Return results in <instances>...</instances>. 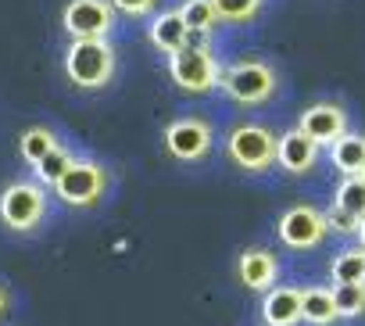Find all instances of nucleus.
I'll list each match as a JSON object with an SVG mask.
<instances>
[{
  "label": "nucleus",
  "mask_w": 365,
  "mask_h": 326,
  "mask_svg": "<svg viewBox=\"0 0 365 326\" xmlns=\"http://www.w3.org/2000/svg\"><path fill=\"white\" fill-rule=\"evenodd\" d=\"M47 219V187L36 180H19L0 190V223L11 233H33Z\"/></svg>",
  "instance_id": "nucleus-7"
},
{
  "label": "nucleus",
  "mask_w": 365,
  "mask_h": 326,
  "mask_svg": "<svg viewBox=\"0 0 365 326\" xmlns=\"http://www.w3.org/2000/svg\"><path fill=\"white\" fill-rule=\"evenodd\" d=\"M8 312H11V294H8V287L0 283V322L8 319Z\"/></svg>",
  "instance_id": "nucleus-26"
},
{
  "label": "nucleus",
  "mask_w": 365,
  "mask_h": 326,
  "mask_svg": "<svg viewBox=\"0 0 365 326\" xmlns=\"http://www.w3.org/2000/svg\"><path fill=\"white\" fill-rule=\"evenodd\" d=\"M333 301H336V315L340 319H347V322L365 319V283H358V287H333Z\"/></svg>",
  "instance_id": "nucleus-23"
},
{
  "label": "nucleus",
  "mask_w": 365,
  "mask_h": 326,
  "mask_svg": "<svg viewBox=\"0 0 365 326\" xmlns=\"http://www.w3.org/2000/svg\"><path fill=\"white\" fill-rule=\"evenodd\" d=\"M276 143H279V133L265 122H237V126H230V133L222 140L230 165H237L240 173H251V176L276 169Z\"/></svg>",
  "instance_id": "nucleus-2"
},
{
  "label": "nucleus",
  "mask_w": 365,
  "mask_h": 326,
  "mask_svg": "<svg viewBox=\"0 0 365 326\" xmlns=\"http://www.w3.org/2000/svg\"><path fill=\"white\" fill-rule=\"evenodd\" d=\"M258 312L265 326H301V287L276 283L272 290L262 294Z\"/></svg>",
  "instance_id": "nucleus-13"
},
{
  "label": "nucleus",
  "mask_w": 365,
  "mask_h": 326,
  "mask_svg": "<svg viewBox=\"0 0 365 326\" xmlns=\"http://www.w3.org/2000/svg\"><path fill=\"white\" fill-rule=\"evenodd\" d=\"M212 8L226 26H251L265 11V0H212Z\"/></svg>",
  "instance_id": "nucleus-22"
},
{
  "label": "nucleus",
  "mask_w": 365,
  "mask_h": 326,
  "mask_svg": "<svg viewBox=\"0 0 365 326\" xmlns=\"http://www.w3.org/2000/svg\"><path fill=\"white\" fill-rule=\"evenodd\" d=\"M276 237L287 251H319L329 237L326 212L315 205H290L276 219Z\"/></svg>",
  "instance_id": "nucleus-8"
},
{
  "label": "nucleus",
  "mask_w": 365,
  "mask_h": 326,
  "mask_svg": "<svg viewBox=\"0 0 365 326\" xmlns=\"http://www.w3.org/2000/svg\"><path fill=\"white\" fill-rule=\"evenodd\" d=\"M72 161H76V151H72L68 143H58L47 158H40L36 165H33V180H36L40 187H54V183L68 173Z\"/></svg>",
  "instance_id": "nucleus-20"
},
{
  "label": "nucleus",
  "mask_w": 365,
  "mask_h": 326,
  "mask_svg": "<svg viewBox=\"0 0 365 326\" xmlns=\"http://www.w3.org/2000/svg\"><path fill=\"white\" fill-rule=\"evenodd\" d=\"M297 129L304 136H312L319 147H329L336 136H344L351 129V115L340 101H315L297 115Z\"/></svg>",
  "instance_id": "nucleus-10"
},
{
  "label": "nucleus",
  "mask_w": 365,
  "mask_h": 326,
  "mask_svg": "<svg viewBox=\"0 0 365 326\" xmlns=\"http://www.w3.org/2000/svg\"><path fill=\"white\" fill-rule=\"evenodd\" d=\"M179 15L187 22V29L194 33V44H205V36H212L215 26H222L212 0H187V4H179Z\"/></svg>",
  "instance_id": "nucleus-19"
},
{
  "label": "nucleus",
  "mask_w": 365,
  "mask_h": 326,
  "mask_svg": "<svg viewBox=\"0 0 365 326\" xmlns=\"http://www.w3.org/2000/svg\"><path fill=\"white\" fill-rule=\"evenodd\" d=\"M111 8L125 19H150L154 8H158V0H111Z\"/></svg>",
  "instance_id": "nucleus-25"
},
{
  "label": "nucleus",
  "mask_w": 365,
  "mask_h": 326,
  "mask_svg": "<svg viewBox=\"0 0 365 326\" xmlns=\"http://www.w3.org/2000/svg\"><path fill=\"white\" fill-rule=\"evenodd\" d=\"M329 283L333 287H358V283H365V248L361 244H347V248H340L333 255Z\"/></svg>",
  "instance_id": "nucleus-17"
},
{
  "label": "nucleus",
  "mask_w": 365,
  "mask_h": 326,
  "mask_svg": "<svg viewBox=\"0 0 365 326\" xmlns=\"http://www.w3.org/2000/svg\"><path fill=\"white\" fill-rule=\"evenodd\" d=\"M279 272H283V265H279L276 251H269V248H247L237 258V280L255 294L272 290L279 283Z\"/></svg>",
  "instance_id": "nucleus-12"
},
{
  "label": "nucleus",
  "mask_w": 365,
  "mask_h": 326,
  "mask_svg": "<svg viewBox=\"0 0 365 326\" xmlns=\"http://www.w3.org/2000/svg\"><path fill=\"white\" fill-rule=\"evenodd\" d=\"M326 154H329V165L340 176H365V133L347 129L344 136H336L326 147Z\"/></svg>",
  "instance_id": "nucleus-15"
},
{
  "label": "nucleus",
  "mask_w": 365,
  "mask_h": 326,
  "mask_svg": "<svg viewBox=\"0 0 365 326\" xmlns=\"http://www.w3.org/2000/svg\"><path fill=\"white\" fill-rule=\"evenodd\" d=\"M161 143L168 158L182 161V165H197L215 147V129L205 115H175L161 129Z\"/></svg>",
  "instance_id": "nucleus-6"
},
{
  "label": "nucleus",
  "mask_w": 365,
  "mask_h": 326,
  "mask_svg": "<svg viewBox=\"0 0 365 326\" xmlns=\"http://www.w3.org/2000/svg\"><path fill=\"white\" fill-rule=\"evenodd\" d=\"M118 22L111 0H68L61 11V26L72 40H108Z\"/></svg>",
  "instance_id": "nucleus-9"
},
{
  "label": "nucleus",
  "mask_w": 365,
  "mask_h": 326,
  "mask_svg": "<svg viewBox=\"0 0 365 326\" xmlns=\"http://www.w3.org/2000/svg\"><path fill=\"white\" fill-rule=\"evenodd\" d=\"M147 40L158 51L172 54V51H182L187 44H194V33L187 29V22H182L179 8H168V11H158V15L147 19Z\"/></svg>",
  "instance_id": "nucleus-14"
},
{
  "label": "nucleus",
  "mask_w": 365,
  "mask_h": 326,
  "mask_svg": "<svg viewBox=\"0 0 365 326\" xmlns=\"http://www.w3.org/2000/svg\"><path fill=\"white\" fill-rule=\"evenodd\" d=\"M322 161V147L304 136L297 126L279 133V143H276V169H283L287 176H312Z\"/></svg>",
  "instance_id": "nucleus-11"
},
{
  "label": "nucleus",
  "mask_w": 365,
  "mask_h": 326,
  "mask_svg": "<svg viewBox=\"0 0 365 326\" xmlns=\"http://www.w3.org/2000/svg\"><path fill=\"white\" fill-rule=\"evenodd\" d=\"M301 322L304 326H336V301H333V287H304L301 290Z\"/></svg>",
  "instance_id": "nucleus-16"
},
{
  "label": "nucleus",
  "mask_w": 365,
  "mask_h": 326,
  "mask_svg": "<svg viewBox=\"0 0 365 326\" xmlns=\"http://www.w3.org/2000/svg\"><path fill=\"white\" fill-rule=\"evenodd\" d=\"M326 226H329V237H333V233H336V237H354V233H358V219L347 215V212H340L336 205L326 208Z\"/></svg>",
  "instance_id": "nucleus-24"
},
{
  "label": "nucleus",
  "mask_w": 365,
  "mask_h": 326,
  "mask_svg": "<svg viewBox=\"0 0 365 326\" xmlns=\"http://www.w3.org/2000/svg\"><path fill=\"white\" fill-rule=\"evenodd\" d=\"M219 90L240 108H262L279 93V72L265 58H237L222 65Z\"/></svg>",
  "instance_id": "nucleus-1"
},
{
  "label": "nucleus",
  "mask_w": 365,
  "mask_h": 326,
  "mask_svg": "<svg viewBox=\"0 0 365 326\" xmlns=\"http://www.w3.org/2000/svg\"><path fill=\"white\" fill-rule=\"evenodd\" d=\"M340 212L354 215L358 223L365 219V176H340V183L333 187V201Z\"/></svg>",
  "instance_id": "nucleus-21"
},
{
  "label": "nucleus",
  "mask_w": 365,
  "mask_h": 326,
  "mask_svg": "<svg viewBox=\"0 0 365 326\" xmlns=\"http://www.w3.org/2000/svg\"><path fill=\"white\" fill-rule=\"evenodd\" d=\"M354 240H358V244H361V248H365V219H361V223H358V233H354Z\"/></svg>",
  "instance_id": "nucleus-27"
},
{
  "label": "nucleus",
  "mask_w": 365,
  "mask_h": 326,
  "mask_svg": "<svg viewBox=\"0 0 365 326\" xmlns=\"http://www.w3.org/2000/svg\"><path fill=\"white\" fill-rule=\"evenodd\" d=\"M118 72V54L111 40H72L65 51V76L76 90H104Z\"/></svg>",
  "instance_id": "nucleus-4"
},
{
  "label": "nucleus",
  "mask_w": 365,
  "mask_h": 326,
  "mask_svg": "<svg viewBox=\"0 0 365 326\" xmlns=\"http://www.w3.org/2000/svg\"><path fill=\"white\" fill-rule=\"evenodd\" d=\"M58 143H61V136H58L54 126H29V129L19 133V154H22V161L29 169L36 165L40 158H47Z\"/></svg>",
  "instance_id": "nucleus-18"
},
{
  "label": "nucleus",
  "mask_w": 365,
  "mask_h": 326,
  "mask_svg": "<svg viewBox=\"0 0 365 326\" xmlns=\"http://www.w3.org/2000/svg\"><path fill=\"white\" fill-rule=\"evenodd\" d=\"M58 194V201L65 208H76V212H90L97 208L108 190H111V169L104 165V161L90 158V154H76V161L68 165V173L51 187Z\"/></svg>",
  "instance_id": "nucleus-3"
},
{
  "label": "nucleus",
  "mask_w": 365,
  "mask_h": 326,
  "mask_svg": "<svg viewBox=\"0 0 365 326\" xmlns=\"http://www.w3.org/2000/svg\"><path fill=\"white\" fill-rule=\"evenodd\" d=\"M165 68H168V79L175 83V90L190 93V97L219 90L222 61L215 58V51L208 44H187L182 51H172Z\"/></svg>",
  "instance_id": "nucleus-5"
}]
</instances>
